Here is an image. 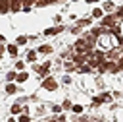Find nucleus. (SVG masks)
<instances>
[{"label":"nucleus","instance_id":"4468645a","mask_svg":"<svg viewBox=\"0 0 123 122\" xmlns=\"http://www.w3.org/2000/svg\"><path fill=\"white\" fill-rule=\"evenodd\" d=\"M21 110H23V108H21L17 103H15V105H12V108H10V112H12V114H17V112H21Z\"/></svg>","mask_w":123,"mask_h":122},{"label":"nucleus","instance_id":"f03ea898","mask_svg":"<svg viewBox=\"0 0 123 122\" xmlns=\"http://www.w3.org/2000/svg\"><path fill=\"white\" fill-rule=\"evenodd\" d=\"M100 23H102V27H111V29H113V27H115V17H113V15H106V17H102Z\"/></svg>","mask_w":123,"mask_h":122},{"label":"nucleus","instance_id":"ddd939ff","mask_svg":"<svg viewBox=\"0 0 123 122\" xmlns=\"http://www.w3.org/2000/svg\"><path fill=\"white\" fill-rule=\"evenodd\" d=\"M27 60H29V62H35V60H37V52H35V50H29V52H27Z\"/></svg>","mask_w":123,"mask_h":122},{"label":"nucleus","instance_id":"1a4fd4ad","mask_svg":"<svg viewBox=\"0 0 123 122\" xmlns=\"http://www.w3.org/2000/svg\"><path fill=\"white\" fill-rule=\"evenodd\" d=\"M21 0H12V12H19L21 10Z\"/></svg>","mask_w":123,"mask_h":122},{"label":"nucleus","instance_id":"72a5a7b5","mask_svg":"<svg viewBox=\"0 0 123 122\" xmlns=\"http://www.w3.org/2000/svg\"><path fill=\"white\" fill-rule=\"evenodd\" d=\"M117 17H123V8H119V10H117Z\"/></svg>","mask_w":123,"mask_h":122},{"label":"nucleus","instance_id":"7c9ffc66","mask_svg":"<svg viewBox=\"0 0 123 122\" xmlns=\"http://www.w3.org/2000/svg\"><path fill=\"white\" fill-rule=\"evenodd\" d=\"M21 2H23L25 6H31V4H33V2H37V0H21Z\"/></svg>","mask_w":123,"mask_h":122},{"label":"nucleus","instance_id":"dca6fc26","mask_svg":"<svg viewBox=\"0 0 123 122\" xmlns=\"http://www.w3.org/2000/svg\"><path fill=\"white\" fill-rule=\"evenodd\" d=\"M90 70H92V68H90V66H88V64H83V66H81V68H79V72H81V74H88V72H90Z\"/></svg>","mask_w":123,"mask_h":122},{"label":"nucleus","instance_id":"f3484780","mask_svg":"<svg viewBox=\"0 0 123 122\" xmlns=\"http://www.w3.org/2000/svg\"><path fill=\"white\" fill-rule=\"evenodd\" d=\"M6 79H8V81H13V79H17V74H15V72H8V74H6Z\"/></svg>","mask_w":123,"mask_h":122},{"label":"nucleus","instance_id":"bb28decb","mask_svg":"<svg viewBox=\"0 0 123 122\" xmlns=\"http://www.w3.org/2000/svg\"><path fill=\"white\" fill-rule=\"evenodd\" d=\"M63 108H73V105H71V101H63Z\"/></svg>","mask_w":123,"mask_h":122},{"label":"nucleus","instance_id":"f8f14e48","mask_svg":"<svg viewBox=\"0 0 123 122\" xmlns=\"http://www.w3.org/2000/svg\"><path fill=\"white\" fill-rule=\"evenodd\" d=\"M15 91H17V87H15L13 83H8V85H6V93H8V95H13Z\"/></svg>","mask_w":123,"mask_h":122},{"label":"nucleus","instance_id":"a211bd4d","mask_svg":"<svg viewBox=\"0 0 123 122\" xmlns=\"http://www.w3.org/2000/svg\"><path fill=\"white\" fill-rule=\"evenodd\" d=\"M25 43H27V37H25V35H19V37H17V43H15V45L19 46V45H25Z\"/></svg>","mask_w":123,"mask_h":122},{"label":"nucleus","instance_id":"7ed1b4c3","mask_svg":"<svg viewBox=\"0 0 123 122\" xmlns=\"http://www.w3.org/2000/svg\"><path fill=\"white\" fill-rule=\"evenodd\" d=\"M63 31V27L62 25H58V27H50V29H44V35L48 37V35H58V33H62Z\"/></svg>","mask_w":123,"mask_h":122},{"label":"nucleus","instance_id":"cd10ccee","mask_svg":"<svg viewBox=\"0 0 123 122\" xmlns=\"http://www.w3.org/2000/svg\"><path fill=\"white\" fill-rule=\"evenodd\" d=\"M23 68H25L23 62H17V64H15V70H23Z\"/></svg>","mask_w":123,"mask_h":122},{"label":"nucleus","instance_id":"6ab92c4d","mask_svg":"<svg viewBox=\"0 0 123 122\" xmlns=\"http://www.w3.org/2000/svg\"><path fill=\"white\" fill-rule=\"evenodd\" d=\"M92 17H102V10L100 8H94L92 10Z\"/></svg>","mask_w":123,"mask_h":122},{"label":"nucleus","instance_id":"b1692460","mask_svg":"<svg viewBox=\"0 0 123 122\" xmlns=\"http://www.w3.org/2000/svg\"><path fill=\"white\" fill-rule=\"evenodd\" d=\"M100 97H102V101H111V95L110 93H102Z\"/></svg>","mask_w":123,"mask_h":122},{"label":"nucleus","instance_id":"2eb2a0df","mask_svg":"<svg viewBox=\"0 0 123 122\" xmlns=\"http://www.w3.org/2000/svg\"><path fill=\"white\" fill-rule=\"evenodd\" d=\"M113 8H115V4H113L111 0H108V2L104 4V10H106V12H110V10H113Z\"/></svg>","mask_w":123,"mask_h":122},{"label":"nucleus","instance_id":"0eeeda50","mask_svg":"<svg viewBox=\"0 0 123 122\" xmlns=\"http://www.w3.org/2000/svg\"><path fill=\"white\" fill-rule=\"evenodd\" d=\"M48 70H50V62H44V64H42V66H40L37 72H38L40 76H46V74H48Z\"/></svg>","mask_w":123,"mask_h":122},{"label":"nucleus","instance_id":"473e14b6","mask_svg":"<svg viewBox=\"0 0 123 122\" xmlns=\"http://www.w3.org/2000/svg\"><path fill=\"white\" fill-rule=\"evenodd\" d=\"M117 66H119V70H123V56L119 58V62H117Z\"/></svg>","mask_w":123,"mask_h":122},{"label":"nucleus","instance_id":"20e7f679","mask_svg":"<svg viewBox=\"0 0 123 122\" xmlns=\"http://www.w3.org/2000/svg\"><path fill=\"white\" fill-rule=\"evenodd\" d=\"M0 10H2V14H8V12H12V0H2V4H0Z\"/></svg>","mask_w":123,"mask_h":122},{"label":"nucleus","instance_id":"f704fd0d","mask_svg":"<svg viewBox=\"0 0 123 122\" xmlns=\"http://www.w3.org/2000/svg\"><path fill=\"white\" fill-rule=\"evenodd\" d=\"M86 2H88V4H94V2H98V0H86Z\"/></svg>","mask_w":123,"mask_h":122},{"label":"nucleus","instance_id":"9b49d317","mask_svg":"<svg viewBox=\"0 0 123 122\" xmlns=\"http://www.w3.org/2000/svg\"><path fill=\"white\" fill-rule=\"evenodd\" d=\"M27 79H29V74H27V72H19V74H17V81H19V83H23V81H27Z\"/></svg>","mask_w":123,"mask_h":122},{"label":"nucleus","instance_id":"f257e3e1","mask_svg":"<svg viewBox=\"0 0 123 122\" xmlns=\"http://www.w3.org/2000/svg\"><path fill=\"white\" fill-rule=\"evenodd\" d=\"M42 89H46V91H56V89H58V83H56L52 77H46V79L42 81Z\"/></svg>","mask_w":123,"mask_h":122},{"label":"nucleus","instance_id":"9d476101","mask_svg":"<svg viewBox=\"0 0 123 122\" xmlns=\"http://www.w3.org/2000/svg\"><path fill=\"white\" fill-rule=\"evenodd\" d=\"M38 52H42V54H50V52H52V46H50V45H42V46H38Z\"/></svg>","mask_w":123,"mask_h":122},{"label":"nucleus","instance_id":"aec40b11","mask_svg":"<svg viewBox=\"0 0 123 122\" xmlns=\"http://www.w3.org/2000/svg\"><path fill=\"white\" fill-rule=\"evenodd\" d=\"M100 103H104L100 95H98V97H92V107H96V105H100Z\"/></svg>","mask_w":123,"mask_h":122},{"label":"nucleus","instance_id":"c85d7f7f","mask_svg":"<svg viewBox=\"0 0 123 122\" xmlns=\"http://www.w3.org/2000/svg\"><path fill=\"white\" fill-rule=\"evenodd\" d=\"M65 68H67V70H69V72H73V70H75V66H73V64H71V62H67V64H65Z\"/></svg>","mask_w":123,"mask_h":122},{"label":"nucleus","instance_id":"412c9836","mask_svg":"<svg viewBox=\"0 0 123 122\" xmlns=\"http://www.w3.org/2000/svg\"><path fill=\"white\" fill-rule=\"evenodd\" d=\"M90 25V19H79V27H86Z\"/></svg>","mask_w":123,"mask_h":122},{"label":"nucleus","instance_id":"c9c22d12","mask_svg":"<svg viewBox=\"0 0 123 122\" xmlns=\"http://www.w3.org/2000/svg\"><path fill=\"white\" fill-rule=\"evenodd\" d=\"M50 2H56V0H50Z\"/></svg>","mask_w":123,"mask_h":122},{"label":"nucleus","instance_id":"6e6552de","mask_svg":"<svg viewBox=\"0 0 123 122\" xmlns=\"http://www.w3.org/2000/svg\"><path fill=\"white\" fill-rule=\"evenodd\" d=\"M6 50H8V54H10V56H17V45H8V48H6Z\"/></svg>","mask_w":123,"mask_h":122},{"label":"nucleus","instance_id":"2f4dec72","mask_svg":"<svg viewBox=\"0 0 123 122\" xmlns=\"http://www.w3.org/2000/svg\"><path fill=\"white\" fill-rule=\"evenodd\" d=\"M52 110H54V112H60V110H62V107H58V105H54V107H52Z\"/></svg>","mask_w":123,"mask_h":122},{"label":"nucleus","instance_id":"c756f323","mask_svg":"<svg viewBox=\"0 0 123 122\" xmlns=\"http://www.w3.org/2000/svg\"><path fill=\"white\" fill-rule=\"evenodd\" d=\"M19 122H29V116H27V114H23V116H19Z\"/></svg>","mask_w":123,"mask_h":122},{"label":"nucleus","instance_id":"393cba45","mask_svg":"<svg viewBox=\"0 0 123 122\" xmlns=\"http://www.w3.org/2000/svg\"><path fill=\"white\" fill-rule=\"evenodd\" d=\"M50 4V0H37V6H46Z\"/></svg>","mask_w":123,"mask_h":122},{"label":"nucleus","instance_id":"5701e85b","mask_svg":"<svg viewBox=\"0 0 123 122\" xmlns=\"http://www.w3.org/2000/svg\"><path fill=\"white\" fill-rule=\"evenodd\" d=\"M94 54H96V58H98L100 62H104V52H102V50H98V52H94Z\"/></svg>","mask_w":123,"mask_h":122},{"label":"nucleus","instance_id":"4be33fe9","mask_svg":"<svg viewBox=\"0 0 123 122\" xmlns=\"http://www.w3.org/2000/svg\"><path fill=\"white\" fill-rule=\"evenodd\" d=\"M71 110H73V112H77V114H81V112H83V107H81V105H73V108H71Z\"/></svg>","mask_w":123,"mask_h":122},{"label":"nucleus","instance_id":"423d86ee","mask_svg":"<svg viewBox=\"0 0 123 122\" xmlns=\"http://www.w3.org/2000/svg\"><path fill=\"white\" fill-rule=\"evenodd\" d=\"M86 58H88L86 54H75V56H73V62H75V64H79V66H83Z\"/></svg>","mask_w":123,"mask_h":122},{"label":"nucleus","instance_id":"a878e982","mask_svg":"<svg viewBox=\"0 0 123 122\" xmlns=\"http://www.w3.org/2000/svg\"><path fill=\"white\" fill-rule=\"evenodd\" d=\"M90 35H94V37H98V35H102V29H92V33Z\"/></svg>","mask_w":123,"mask_h":122},{"label":"nucleus","instance_id":"39448f33","mask_svg":"<svg viewBox=\"0 0 123 122\" xmlns=\"http://www.w3.org/2000/svg\"><path fill=\"white\" fill-rule=\"evenodd\" d=\"M104 66H106V70L111 72V74H117V72H119V66L113 64V62H104Z\"/></svg>","mask_w":123,"mask_h":122}]
</instances>
